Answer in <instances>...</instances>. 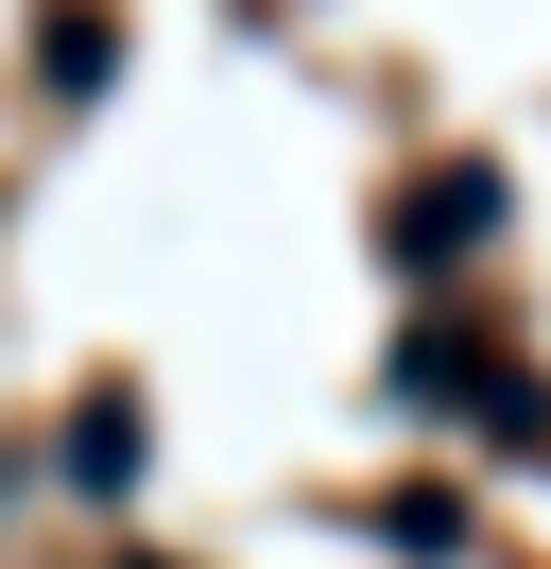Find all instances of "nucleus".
I'll list each match as a JSON object with an SVG mask.
<instances>
[{"instance_id": "1", "label": "nucleus", "mask_w": 551, "mask_h": 569, "mask_svg": "<svg viewBox=\"0 0 551 569\" xmlns=\"http://www.w3.org/2000/svg\"><path fill=\"white\" fill-rule=\"evenodd\" d=\"M482 224H500V173H482V156H448L431 190H397V259H465Z\"/></svg>"}, {"instance_id": "2", "label": "nucleus", "mask_w": 551, "mask_h": 569, "mask_svg": "<svg viewBox=\"0 0 551 569\" xmlns=\"http://www.w3.org/2000/svg\"><path fill=\"white\" fill-rule=\"evenodd\" d=\"M138 449H156V431H138V397H121V380H87V415H69V500H121V483H138Z\"/></svg>"}, {"instance_id": "3", "label": "nucleus", "mask_w": 551, "mask_h": 569, "mask_svg": "<svg viewBox=\"0 0 551 569\" xmlns=\"http://www.w3.org/2000/svg\"><path fill=\"white\" fill-rule=\"evenodd\" d=\"M362 518L397 535L413 569H448V552H465V500H448V483H397V500H362Z\"/></svg>"}]
</instances>
